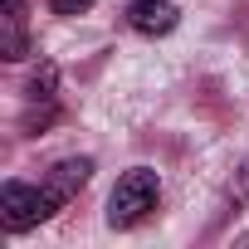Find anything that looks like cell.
Wrapping results in <instances>:
<instances>
[{
    "instance_id": "cell-3",
    "label": "cell",
    "mask_w": 249,
    "mask_h": 249,
    "mask_svg": "<svg viewBox=\"0 0 249 249\" xmlns=\"http://www.w3.org/2000/svg\"><path fill=\"white\" fill-rule=\"evenodd\" d=\"M88 171H93V161H88V157H64V161H54V166H49V176H44V191H49L59 205H69V200L83 191Z\"/></svg>"
},
{
    "instance_id": "cell-8",
    "label": "cell",
    "mask_w": 249,
    "mask_h": 249,
    "mask_svg": "<svg viewBox=\"0 0 249 249\" xmlns=\"http://www.w3.org/2000/svg\"><path fill=\"white\" fill-rule=\"evenodd\" d=\"M230 196H234V205H239V200L249 196V161L239 166V186H230Z\"/></svg>"
},
{
    "instance_id": "cell-7",
    "label": "cell",
    "mask_w": 249,
    "mask_h": 249,
    "mask_svg": "<svg viewBox=\"0 0 249 249\" xmlns=\"http://www.w3.org/2000/svg\"><path fill=\"white\" fill-rule=\"evenodd\" d=\"M49 5H54V15H83L93 0H49Z\"/></svg>"
},
{
    "instance_id": "cell-6",
    "label": "cell",
    "mask_w": 249,
    "mask_h": 249,
    "mask_svg": "<svg viewBox=\"0 0 249 249\" xmlns=\"http://www.w3.org/2000/svg\"><path fill=\"white\" fill-rule=\"evenodd\" d=\"M54 88H59V69L54 64H39V73H35V83H30V112H25V122L39 112V122H49L54 117Z\"/></svg>"
},
{
    "instance_id": "cell-2",
    "label": "cell",
    "mask_w": 249,
    "mask_h": 249,
    "mask_svg": "<svg viewBox=\"0 0 249 249\" xmlns=\"http://www.w3.org/2000/svg\"><path fill=\"white\" fill-rule=\"evenodd\" d=\"M54 210H59V200H54L44 186H25V181H5V186H0V220H5L10 234L35 230V225L49 220Z\"/></svg>"
},
{
    "instance_id": "cell-1",
    "label": "cell",
    "mask_w": 249,
    "mask_h": 249,
    "mask_svg": "<svg viewBox=\"0 0 249 249\" xmlns=\"http://www.w3.org/2000/svg\"><path fill=\"white\" fill-rule=\"evenodd\" d=\"M157 196H161V181L152 166H132L127 176H117L112 196H107V225L112 230H132L142 225L152 210H157Z\"/></svg>"
},
{
    "instance_id": "cell-4",
    "label": "cell",
    "mask_w": 249,
    "mask_h": 249,
    "mask_svg": "<svg viewBox=\"0 0 249 249\" xmlns=\"http://www.w3.org/2000/svg\"><path fill=\"white\" fill-rule=\"evenodd\" d=\"M127 25L137 35H171L176 30V5L171 0H132L127 5Z\"/></svg>"
},
{
    "instance_id": "cell-5",
    "label": "cell",
    "mask_w": 249,
    "mask_h": 249,
    "mask_svg": "<svg viewBox=\"0 0 249 249\" xmlns=\"http://www.w3.org/2000/svg\"><path fill=\"white\" fill-rule=\"evenodd\" d=\"M0 54L10 64H20L30 54V35H25V0H5V35H0Z\"/></svg>"
}]
</instances>
